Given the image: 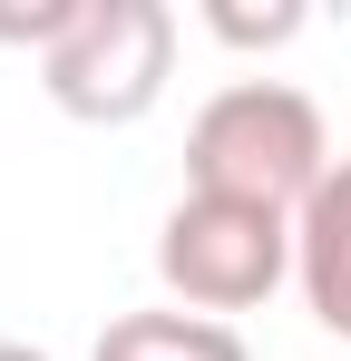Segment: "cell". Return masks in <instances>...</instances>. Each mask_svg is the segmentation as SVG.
<instances>
[{"label":"cell","instance_id":"277c9868","mask_svg":"<svg viewBox=\"0 0 351 361\" xmlns=\"http://www.w3.org/2000/svg\"><path fill=\"white\" fill-rule=\"evenodd\" d=\"M292 264H302V293H312V322L351 342V157L312 185V205L292 215Z\"/></svg>","mask_w":351,"mask_h":361},{"label":"cell","instance_id":"52a82bcc","mask_svg":"<svg viewBox=\"0 0 351 361\" xmlns=\"http://www.w3.org/2000/svg\"><path fill=\"white\" fill-rule=\"evenodd\" d=\"M0 361H49V352H30V342H0Z\"/></svg>","mask_w":351,"mask_h":361},{"label":"cell","instance_id":"7a4b0ae2","mask_svg":"<svg viewBox=\"0 0 351 361\" xmlns=\"http://www.w3.org/2000/svg\"><path fill=\"white\" fill-rule=\"evenodd\" d=\"M166 68H176V20L156 0H88L78 30L49 49V98L88 127H127L156 108Z\"/></svg>","mask_w":351,"mask_h":361},{"label":"cell","instance_id":"6da1fadb","mask_svg":"<svg viewBox=\"0 0 351 361\" xmlns=\"http://www.w3.org/2000/svg\"><path fill=\"white\" fill-rule=\"evenodd\" d=\"M185 166H195V195L264 205V215H302L312 185L332 176L322 108H312L302 88H283V78H234V88H215V98L195 108Z\"/></svg>","mask_w":351,"mask_h":361},{"label":"cell","instance_id":"3957f363","mask_svg":"<svg viewBox=\"0 0 351 361\" xmlns=\"http://www.w3.org/2000/svg\"><path fill=\"white\" fill-rule=\"evenodd\" d=\"M292 264V215H264V205H225V195H185L156 235V274H166L185 312H254V302L283 283Z\"/></svg>","mask_w":351,"mask_h":361},{"label":"cell","instance_id":"8992f818","mask_svg":"<svg viewBox=\"0 0 351 361\" xmlns=\"http://www.w3.org/2000/svg\"><path fill=\"white\" fill-rule=\"evenodd\" d=\"M205 20H215V39H234V49H273V39L302 30V10H292V0H273V10H205Z\"/></svg>","mask_w":351,"mask_h":361},{"label":"cell","instance_id":"5b68a950","mask_svg":"<svg viewBox=\"0 0 351 361\" xmlns=\"http://www.w3.org/2000/svg\"><path fill=\"white\" fill-rule=\"evenodd\" d=\"M98 361H244V342L205 312H127L98 332Z\"/></svg>","mask_w":351,"mask_h":361}]
</instances>
